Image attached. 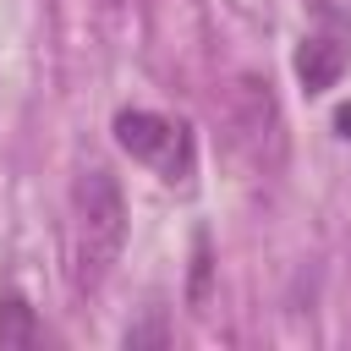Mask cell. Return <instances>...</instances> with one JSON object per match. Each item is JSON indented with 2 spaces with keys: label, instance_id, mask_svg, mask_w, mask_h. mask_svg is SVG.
<instances>
[{
  "label": "cell",
  "instance_id": "7",
  "mask_svg": "<svg viewBox=\"0 0 351 351\" xmlns=\"http://www.w3.org/2000/svg\"><path fill=\"white\" fill-rule=\"evenodd\" d=\"M335 132H340V137H351V104H346V110L335 115Z\"/></svg>",
  "mask_w": 351,
  "mask_h": 351
},
{
  "label": "cell",
  "instance_id": "8",
  "mask_svg": "<svg viewBox=\"0 0 351 351\" xmlns=\"http://www.w3.org/2000/svg\"><path fill=\"white\" fill-rule=\"evenodd\" d=\"M99 5H121V0H99Z\"/></svg>",
  "mask_w": 351,
  "mask_h": 351
},
{
  "label": "cell",
  "instance_id": "4",
  "mask_svg": "<svg viewBox=\"0 0 351 351\" xmlns=\"http://www.w3.org/2000/svg\"><path fill=\"white\" fill-rule=\"evenodd\" d=\"M340 71H346V44H340V38L313 33V38L296 44V82H302L307 93H329V88L340 82Z\"/></svg>",
  "mask_w": 351,
  "mask_h": 351
},
{
  "label": "cell",
  "instance_id": "3",
  "mask_svg": "<svg viewBox=\"0 0 351 351\" xmlns=\"http://www.w3.org/2000/svg\"><path fill=\"white\" fill-rule=\"evenodd\" d=\"M236 126H241V143L252 148L258 165H269L263 143L280 154V110L269 99V82H258V77H241L236 82Z\"/></svg>",
  "mask_w": 351,
  "mask_h": 351
},
{
  "label": "cell",
  "instance_id": "1",
  "mask_svg": "<svg viewBox=\"0 0 351 351\" xmlns=\"http://www.w3.org/2000/svg\"><path fill=\"white\" fill-rule=\"evenodd\" d=\"M71 214H77V241H71V263H77V291H99L126 247V197L121 181L104 165H88L71 186Z\"/></svg>",
  "mask_w": 351,
  "mask_h": 351
},
{
  "label": "cell",
  "instance_id": "5",
  "mask_svg": "<svg viewBox=\"0 0 351 351\" xmlns=\"http://www.w3.org/2000/svg\"><path fill=\"white\" fill-rule=\"evenodd\" d=\"M38 340H44L38 313L22 296H0V351H33Z\"/></svg>",
  "mask_w": 351,
  "mask_h": 351
},
{
  "label": "cell",
  "instance_id": "6",
  "mask_svg": "<svg viewBox=\"0 0 351 351\" xmlns=\"http://www.w3.org/2000/svg\"><path fill=\"white\" fill-rule=\"evenodd\" d=\"M121 340H126V346H165V324H159V318H148V324H132Z\"/></svg>",
  "mask_w": 351,
  "mask_h": 351
},
{
  "label": "cell",
  "instance_id": "2",
  "mask_svg": "<svg viewBox=\"0 0 351 351\" xmlns=\"http://www.w3.org/2000/svg\"><path fill=\"white\" fill-rule=\"evenodd\" d=\"M115 143L159 170L170 186H192V170H197V143H192V126L186 121H170V115H154V110H121L115 115Z\"/></svg>",
  "mask_w": 351,
  "mask_h": 351
}]
</instances>
